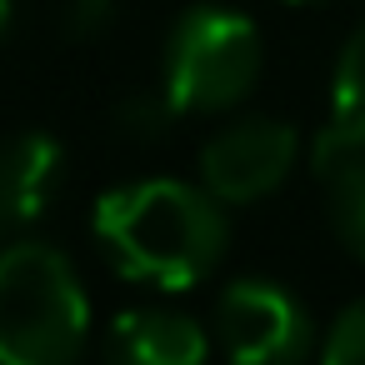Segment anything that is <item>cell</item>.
Listing matches in <instances>:
<instances>
[{
	"instance_id": "6da1fadb",
	"label": "cell",
	"mask_w": 365,
	"mask_h": 365,
	"mask_svg": "<svg viewBox=\"0 0 365 365\" xmlns=\"http://www.w3.org/2000/svg\"><path fill=\"white\" fill-rule=\"evenodd\" d=\"M91 230L120 280L155 290L200 285L230 245L225 200L190 180H130L96 200Z\"/></svg>"
},
{
	"instance_id": "7a4b0ae2",
	"label": "cell",
	"mask_w": 365,
	"mask_h": 365,
	"mask_svg": "<svg viewBox=\"0 0 365 365\" xmlns=\"http://www.w3.org/2000/svg\"><path fill=\"white\" fill-rule=\"evenodd\" d=\"M86 335L91 300L66 250L46 240L0 250V365H66Z\"/></svg>"
},
{
	"instance_id": "3957f363",
	"label": "cell",
	"mask_w": 365,
	"mask_h": 365,
	"mask_svg": "<svg viewBox=\"0 0 365 365\" xmlns=\"http://www.w3.org/2000/svg\"><path fill=\"white\" fill-rule=\"evenodd\" d=\"M260 71H265V41L255 21L205 0L170 26L160 96L175 115H220L255 91Z\"/></svg>"
},
{
	"instance_id": "277c9868",
	"label": "cell",
	"mask_w": 365,
	"mask_h": 365,
	"mask_svg": "<svg viewBox=\"0 0 365 365\" xmlns=\"http://www.w3.org/2000/svg\"><path fill=\"white\" fill-rule=\"evenodd\" d=\"M215 345L235 365H295L315 345V320L275 280H230L215 300Z\"/></svg>"
},
{
	"instance_id": "5b68a950",
	"label": "cell",
	"mask_w": 365,
	"mask_h": 365,
	"mask_svg": "<svg viewBox=\"0 0 365 365\" xmlns=\"http://www.w3.org/2000/svg\"><path fill=\"white\" fill-rule=\"evenodd\" d=\"M295 160H300V130L290 120L245 115L200 145V185L225 205H250L280 190Z\"/></svg>"
},
{
	"instance_id": "8992f818",
	"label": "cell",
	"mask_w": 365,
	"mask_h": 365,
	"mask_svg": "<svg viewBox=\"0 0 365 365\" xmlns=\"http://www.w3.org/2000/svg\"><path fill=\"white\" fill-rule=\"evenodd\" d=\"M66 185V150L51 130H16L0 140V230L36 225Z\"/></svg>"
},
{
	"instance_id": "52a82bcc",
	"label": "cell",
	"mask_w": 365,
	"mask_h": 365,
	"mask_svg": "<svg viewBox=\"0 0 365 365\" xmlns=\"http://www.w3.org/2000/svg\"><path fill=\"white\" fill-rule=\"evenodd\" d=\"M106 355L125 365H200L210 355V335L200 320L165 305H130L110 320Z\"/></svg>"
},
{
	"instance_id": "ba28073f",
	"label": "cell",
	"mask_w": 365,
	"mask_h": 365,
	"mask_svg": "<svg viewBox=\"0 0 365 365\" xmlns=\"http://www.w3.org/2000/svg\"><path fill=\"white\" fill-rule=\"evenodd\" d=\"M310 170L325 190V215L335 240L365 265V145H345L335 135H315Z\"/></svg>"
},
{
	"instance_id": "9c48e42d",
	"label": "cell",
	"mask_w": 365,
	"mask_h": 365,
	"mask_svg": "<svg viewBox=\"0 0 365 365\" xmlns=\"http://www.w3.org/2000/svg\"><path fill=\"white\" fill-rule=\"evenodd\" d=\"M325 135H335L345 145H365V21L350 31V41L335 56Z\"/></svg>"
},
{
	"instance_id": "30bf717a",
	"label": "cell",
	"mask_w": 365,
	"mask_h": 365,
	"mask_svg": "<svg viewBox=\"0 0 365 365\" xmlns=\"http://www.w3.org/2000/svg\"><path fill=\"white\" fill-rule=\"evenodd\" d=\"M320 360L325 365H365V295L350 300L330 320V330L320 340Z\"/></svg>"
},
{
	"instance_id": "8fae6325",
	"label": "cell",
	"mask_w": 365,
	"mask_h": 365,
	"mask_svg": "<svg viewBox=\"0 0 365 365\" xmlns=\"http://www.w3.org/2000/svg\"><path fill=\"white\" fill-rule=\"evenodd\" d=\"M120 6L125 0H66V31L76 41H96V36H106L115 26Z\"/></svg>"
},
{
	"instance_id": "7c38bea8",
	"label": "cell",
	"mask_w": 365,
	"mask_h": 365,
	"mask_svg": "<svg viewBox=\"0 0 365 365\" xmlns=\"http://www.w3.org/2000/svg\"><path fill=\"white\" fill-rule=\"evenodd\" d=\"M11 21H16V6H11V0H0V41L11 36Z\"/></svg>"
},
{
	"instance_id": "4fadbf2b",
	"label": "cell",
	"mask_w": 365,
	"mask_h": 365,
	"mask_svg": "<svg viewBox=\"0 0 365 365\" xmlns=\"http://www.w3.org/2000/svg\"><path fill=\"white\" fill-rule=\"evenodd\" d=\"M290 6H310V0H290Z\"/></svg>"
}]
</instances>
